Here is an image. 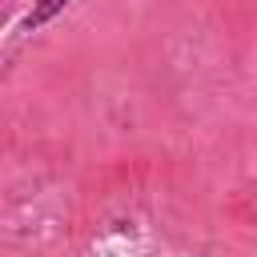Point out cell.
Listing matches in <instances>:
<instances>
[{
	"label": "cell",
	"instance_id": "1",
	"mask_svg": "<svg viewBox=\"0 0 257 257\" xmlns=\"http://www.w3.org/2000/svg\"><path fill=\"white\" fill-rule=\"evenodd\" d=\"M64 4H68V0H36V4H32V12H28V20H24V28H40V24H44V20H52Z\"/></svg>",
	"mask_w": 257,
	"mask_h": 257
}]
</instances>
